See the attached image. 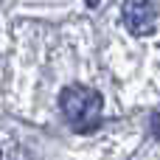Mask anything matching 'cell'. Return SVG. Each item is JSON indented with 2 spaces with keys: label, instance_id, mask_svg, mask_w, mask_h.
Returning a JSON list of instances; mask_svg holds the SVG:
<instances>
[{
  "label": "cell",
  "instance_id": "3",
  "mask_svg": "<svg viewBox=\"0 0 160 160\" xmlns=\"http://www.w3.org/2000/svg\"><path fill=\"white\" fill-rule=\"evenodd\" d=\"M152 135H155V138H160V112H155V115H152Z\"/></svg>",
  "mask_w": 160,
  "mask_h": 160
},
{
  "label": "cell",
  "instance_id": "1",
  "mask_svg": "<svg viewBox=\"0 0 160 160\" xmlns=\"http://www.w3.org/2000/svg\"><path fill=\"white\" fill-rule=\"evenodd\" d=\"M101 107H104L101 93L87 84H68L59 93V110L68 118L70 129L79 135H87L101 124Z\"/></svg>",
  "mask_w": 160,
  "mask_h": 160
},
{
  "label": "cell",
  "instance_id": "4",
  "mask_svg": "<svg viewBox=\"0 0 160 160\" xmlns=\"http://www.w3.org/2000/svg\"><path fill=\"white\" fill-rule=\"evenodd\" d=\"M0 158H3V152H0Z\"/></svg>",
  "mask_w": 160,
  "mask_h": 160
},
{
  "label": "cell",
  "instance_id": "2",
  "mask_svg": "<svg viewBox=\"0 0 160 160\" xmlns=\"http://www.w3.org/2000/svg\"><path fill=\"white\" fill-rule=\"evenodd\" d=\"M121 20L132 37H149V34H155L158 14H155L152 0H124Z\"/></svg>",
  "mask_w": 160,
  "mask_h": 160
}]
</instances>
